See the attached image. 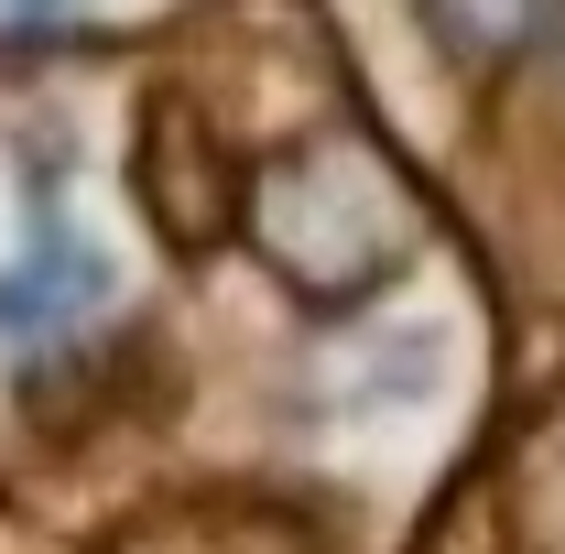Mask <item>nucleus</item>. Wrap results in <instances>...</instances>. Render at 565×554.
Listing matches in <instances>:
<instances>
[{"label": "nucleus", "instance_id": "1", "mask_svg": "<svg viewBox=\"0 0 565 554\" xmlns=\"http://www.w3.org/2000/svg\"><path fill=\"white\" fill-rule=\"evenodd\" d=\"M76 294H98V251L76 239L66 217H44V228H33V262L0 283V327H11V338H44V327L87 316Z\"/></svg>", "mask_w": 565, "mask_h": 554}]
</instances>
